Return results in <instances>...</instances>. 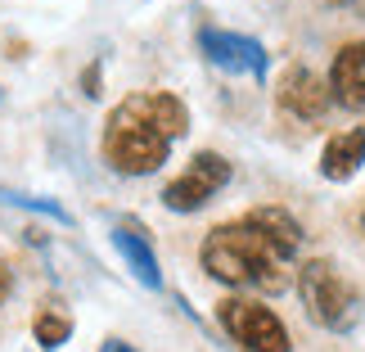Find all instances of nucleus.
Returning a JSON list of instances; mask_svg holds the SVG:
<instances>
[{
  "instance_id": "obj_1",
  "label": "nucleus",
  "mask_w": 365,
  "mask_h": 352,
  "mask_svg": "<svg viewBox=\"0 0 365 352\" xmlns=\"http://www.w3.org/2000/svg\"><path fill=\"white\" fill-rule=\"evenodd\" d=\"M302 248V226L284 208H252L203 239V266L221 285L279 293L289 285V262Z\"/></svg>"
},
{
  "instance_id": "obj_2",
  "label": "nucleus",
  "mask_w": 365,
  "mask_h": 352,
  "mask_svg": "<svg viewBox=\"0 0 365 352\" xmlns=\"http://www.w3.org/2000/svg\"><path fill=\"white\" fill-rule=\"evenodd\" d=\"M190 131V109L167 91H140L108 114L104 159L126 176H149L167 163V154Z\"/></svg>"
},
{
  "instance_id": "obj_3",
  "label": "nucleus",
  "mask_w": 365,
  "mask_h": 352,
  "mask_svg": "<svg viewBox=\"0 0 365 352\" xmlns=\"http://www.w3.org/2000/svg\"><path fill=\"white\" fill-rule=\"evenodd\" d=\"M298 293H302V303H307V312H312L316 326H325V330H352L356 326V316H361V293L343 280V271L334 266L329 258H312V262H302V271H298Z\"/></svg>"
},
{
  "instance_id": "obj_4",
  "label": "nucleus",
  "mask_w": 365,
  "mask_h": 352,
  "mask_svg": "<svg viewBox=\"0 0 365 352\" xmlns=\"http://www.w3.org/2000/svg\"><path fill=\"white\" fill-rule=\"evenodd\" d=\"M221 326L235 343H244L248 352H289V330L266 303L257 298H226L217 307Z\"/></svg>"
},
{
  "instance_id": "obj_5",
  "label": "nucleus",
  "mask_w": 365,
  "mask_h": 352,
  "mask_svg": "<svg viewBox=\"0 0 365 352\" xmlns=\"http://www.w3.org/2000/svg\"><path fill=\"white\" fill-rule=\"evenodd\" d=\"M226 181H230V163L221 154H194L185 172L163 190V203L172 213H199L217 190H226Z\"/></svg>"
},
{
  "instance_id": "obj_6",
  "label": "nucleus",
  "mask_w": 365,
  "mask_h": 352,
  "mask_svg": "<svg viewBox=\"0 0 365 352\" xmlns=\"http://www.w3.org/2000/svg\"><path fill=\"white\" fill-rule=\"evenodd\" d=\"M199 50L207 64L226 68V73H244V77H266V50L252 36L240 32H217V27H203L199 32Z\"/></svg>"
},
{
  "instance_id": "obj_7",
  "label": "nucleus",
  "mask_w": 365,
  "mask_h": 352,
  "mask_svg": "<svg viewBox=\"0 0 365 352\" xmlns=\"http://www.w3.org/2000/svg\"><path fill=\"white\" fill-rule=\"evenodd\" d=\"M329 100H334L329 86L312 68H289V73L279 77V104H284L293 118H320L329 109Z\"/></svg>"
},
{
  "instance_id": "obj_8",
  "label": "nucleus",
  "mask_w": 365,
  "mask_h": 352,
  "mask_svg": "<svg viewBox=\"0 0 365 352\" xmlns=\"http://www.w3.org/2000/svg\"><path fill=\"white\" fill-rule=\"evenodd\" d=\"M329 95L347 109H365V41L339 50L329 68Z\"/></svg>"
},
{
  "instance_id": "obj_9",
  "label": "nucleus",
  "mask_w": 365,
  "mask_h": 352,
  "mask_svg": "<svg viewBox=\"0 0 365 352\" xmlns=\"http://www.w3.org/2000/svg\"><path fill=\"white\" fill-rule=\"evenodd\" d=\"M113 244H118L122 262L131 266V276H135L145 289H158V285H163V276H158V258H153L149 239H145V231H140L135 221H122V226H113Z\"/></svg>"
},
{
  "instance_id": "obj_10",
  "label": "nucleus",
  "mask_w": 365,
  "mask_h": 352,
  "mask_svg": "<svg viewBox=\"0 0 365 352\" xmlns=\"http://www.w3.org/2000/svg\"><path fill=\"white\" fill-rule=\"evenodd\" d=\"M365 163V131L361 126H347V131H339L325 145V154H320V172H325V181H347L356 176V167Z\"/></svg>"
},
{
  "instance_id": "obj_11",
  "label": "nucleus",
  "mask_w": 365,
  "mask_h": 352,
  "mask_svg": "<svg viewBox=\"0 0 365 352\" xmlns=\"http://www.w3.org/2000/svg\"><path fill=\"white\" fill-rule=\"evenodd\" d=\"M32 334H36L41 348H59V343H68V334H73V321L59 316V312H41L36 326H32Z\"/></svg>"
},
{
  "instance_id": "obj_12",
  "label": "nucleus",
  "mask_w": 365,
  "mask_h": 352,
  "mask_svg": "<svg viewBox=\"0 0 365 352\" xmlns=\"http://www.w3.org/2000/svg\"><path fill=\"white\" fill-rule=\"evenodd\" d=\"M9 203H19V208H32V213H46V217H54V221H68V213L59 203H46V199H32V194H5Z\"/></svg>"
},
{
  "instance_id": "obj_13",
  "label": "nucleus",
  "mask_w": 365,
  "mask_h": 352,
  "mask_svg": "<svg viewBox=\"0 0 365 352\" xmlns=\"http://www.w3.org/2000/svg\"><path fill=\"white\" fill-rule=\"evenodd\" d=\"M100 352H140V348H131V343H122V339H108Z\"/></svg>"
},
{
  "instance_id": "obj_14",
  "label": "nucleus",
  "mask_w": 365,
  "mask_h": 352,
  "mask_svg": "<svg viewBox=\"0 0 365 352\" xmlns=\"http://www.w3.org/2000/svg\"><path fill=\"white\" fill-rule=\"evenodd\" d=\"M361 221H365V217H361Z\"/></svg>"
}]
</instances>
